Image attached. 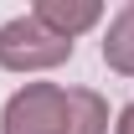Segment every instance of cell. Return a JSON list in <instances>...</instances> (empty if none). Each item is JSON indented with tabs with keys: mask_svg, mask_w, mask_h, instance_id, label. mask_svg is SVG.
Returning a JSON list of instances; mask_svg holds the SVG:
<instances>
[{
	"mask_svg": "<svg viewBox=\"0 0 134 134\" xmlns=\"http://www.w3.org/2000/svg\"><path fill=\"white\" fill-rule=\"evenodd\" d=\"M67 57H72V41L52 36L31 16H16L0 26V67L5 72H47V67H62Z\"/></svg>",
	"mask_w": 134,
	"mask_h": 134,
	"instance_id": "6da1fadb",
	"label": "cell"
},
{
	"mask_svg": "<svg viewBox=\"0 0 134 134\" xmlns=\"http://www.w3.org/2000/svg\"><path fill=\"white\" fill-rule=\"evenodd\" d=\"M62 114V88L57 83H26L0 114V134H52Z\"/></svg>",
	"mask_w": 134,
	"mask_h": 134,
	"instance_id": "7a4b0ae2",
	"label": "cell"
},
{
	"mask_svg": "<svg viewBox=\"0 0 134 134\" xmlns=\"http://www.w3.org/2000/svg\"><path fill=\"white\" fill-rule=\"evenodd\" d=\"M31 21H41L52 36L72 41V36H83L88 26H98V21H103V5H98V0H36Z\"/></svg>",
	"mask_w": 134,
	"mask_h": 134,
	"instance_id": "3957f363",
	"label": "cell"
},
{
	"mask_svg": "<svg viewBox=\"0 0 134 134\" xmlns=\"http://www.w3.org/2000/svg\"><path fill=\"white\" fill-rule=\"evenodd\" d=\"M52 134H108V103L93 88H62V114Z\"/></svg>",
	"mask_w": 134,
	"mask_h": 134,
	"instance_id": "277c9868",
	"label": "cell"
},
{
	"mask_svg": "<svg viewBox=\"0 0 134 134\" xmlns=\"http://www.w3.org/2000/svg\"><path fill=\"white\" fill-rule=\"evenodd\" d=\"M103 62L114 67V72H124V77H134V0L119 10L114 21H108V36H103Z\"/></svg>",
	"mask_w": 134,
	"mask_h": 134,
	"instance_id": "5b68a950",
	"label": "cell"
},
{
	"mask_svg": "<svg viewBox=\"0 0 134 134\" xmlns=\"http://www.w3.org/2000/svg\"><path fill=\"white\" fill-rule=\"evenodd\" d=\"M114 134H134V103L119 114V124H114Z\"/></svg>",
	"mask_w": 134,
	"mask_h": 134,
	"instance_id": "8992f818",
	"label": "cell"
}]
</instances>
